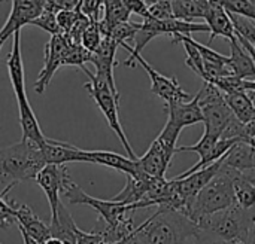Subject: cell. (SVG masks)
<instances>
[{"instance_id": "obj_28", "label": "cell", "mask_w": 255, "mask_h": 244, "mask_svg": "<svg viewBox=\"0 0 255 244\" xmlns=\"http://www.w3.org/2000/svg\"><path fill=\"white\" fill-rule=\"evenodd\" d=\"M224 165V164H223ZM226 167V165H224ZM233 179V189H235V203L245 209V210H253L255 209V185L248 182L241 176L239 171L226 167Z\"/></svg>"}, {"instance_id": "obj_41", "label": "cell", "mask_w": 255, "mask_h": 244, "mask_svg": "<svg viewBox=\"0 0 255 244\" xmlns=\"http://www.w3.org/2000/svg\"><path fill=\"white\" fill-rule=\"evenodd\" d=\"M21 231V230H19ZM21 237H22V242H24V244H39V243H36L31 237H28L24 231H21Z\"/></svg>"}, {"instance_id": "obj_36", "label": "cell", "mask_w": 255, "mask_h": 244, "mask_svg": "<svg viewBox=\"0 0 255 244\" xmlns=\"http://www.w3.org/2000/svg\"><path fill=\"white\" fill-rule=\"evenodd\" d=\"M81 15H82V12L79 9H67V10L57 12L55 16H57V22L60 25L61 33H64V34L70 33V30L75 27V24L78 22Z\"/></svg>"}, {"instance_id": "obj_29", "label": "cell", "mask_w": 255, "mask_h": 244, "mask_svg": "<svg viewBox=\"0 0 255 244\" xmlns=\"http://www.w3.org/2000/svg\"><path fill=\"white\" fill-rule=\"evenodd\" d=\"M182 128H179L178 125H175L173 122L167 121L164 128L161 130V133L157 136V142L161 145V148L166 151V154L169 157L173 158V155L176 154V142L179 139V134H181Z\"/></svg>"}, {"instance_id": "obj_42", "label": "cell", "mask_w": 255, "mask_h": 244, "mask_svg": "<svg viewBox=\"0 0 255 244\" xmlns=\"http://www.w3.org/2000/svg\"><path fill=\"white\" fill-rule=\"evenodd\" d=\"M211 6H215V7H224V3L226 0H208Z\"/></svg>"}, {"instance_id": "obj_7", "label": "cell", "mask_w": 255, "mask_h": 244, "mask_svg": "<svg viewBox=\"0 0 255 244\" xmlns=\"http://www.w3.org/2000/svg\"><path fill=\"white\" fill-rule=\"evenodd\" d=\"M72 39L61 33V34H55V36H51L49 42L46 43L45 46V63H43V67L39 73V78L37 81L34 82V92L37 94H43L45 89L48 88L52 76L55 75V72L64 66V60H66V55L72 46Z\"/></svg>"}, {"instance_id": "obj_23", "label": "cell", "mask_w": 255, "mask_h": 244, "mask_svg": "<svg viewBox=\"0 0 255 244\" xmlns=\"http://www.w3.org/2000/svg\"><path fill=\"white\" fill-rule=\"evenodd\" d=\"M205 21H206L205 24L209 27V33H211L209 43L218 36L226 37L229 40H232L235 37V27L229 16V12L224 7L211 6L209 10L206 12Z\"/></svg>"}, {"instance_id": "obj_14", "label": "cell", "mask_w": 255, "mask_h": 244, "mask_svg": "<svg viewBox=\"0 0 255 244\" xmlns=\"http://www.w3.org/2000/svg\"><path fill=\"white\" fill-rule=\"evenodd\" d=\"M15 219L18 228L31 237L36 243L43 244L48 239H51L49 227L42 222L27 204H18L15 201Z\"/></svg>"}, {"instance_id": "obj_37", "label": "cell", "mask_w": 255, "mask_h": 244, "mask_svg": "<svg viewBox=\"0 0 255 244\" xmlns=\"http://www.w3.org/2000/svg\"><path fill=\"white\" fill-rule=\"evenodd\" d=\"M148 16L158 19V21H166V19H173V12H172V4L170 1H158L152 6L148 7Z\"/></svg>"}, {"instance_id": "obj_33", "label": "cell", "mask_w": 255, "mask_h": 244, "mask_svg": "<svg viewBox=\"0 0 255 244\" xmlns=\"http://www.w3.org/2000/svg\"><path fill=\"white\" fill-rule=\"evenodd\" d=\"M90 58H91V52H88L79 43H72V46L66 55L64 66H76L82 70L85 67V64L90 63Z\"/></svg>"}, {"instance_id": "obj_11", "label": "cell", "mask_w": 255, "mask_h": 244, "mask_svg": "<svg viewBox=\"0 0 255 244\" xmlns=\"http://www.w3.org/2000/svg\"><path fill=\"white\" fill-rule=\"evenodd\" d=\"M117 49H118V43L109 37H105L102 40L100 46L94 52H91L90 63L94 64L96 75L100 76L102 79H105L109 83V86L118 92L117 85H115V79H114V67L117 66V61H115Z\"/></svg>"}, {"instance_id": "obj_8", "label": "cell", "mask_w": 255, "mask_h": 244, "mask_svg": "<svg viewBox=\"0 0 255 244\" xmlns=\"http://www.w3.org/2000/svg\"><path fill=\"white\" fill-rule=\"evenodd\" d=\"M45 10V0H12V10L6 24L0 30L3 39H9L22 25L31 24Z\"/></svg>"}, {"instance_id": "obj_38", "label": "cell", "mask_w": 255, "mask_h": 244, "mask_svg": "<svg viewBox=\"0 0 255 244\" xmlns=\"http://www.w3.org/2000/svg\"><path fill=\"white\" fill-rule=\"evenodd\" d=\"M103 9V0H81L79 10L91 21H100L99 15Z\"/></svg>"}, {"instance_id": "obj_18", "label": "cell", "mask_w": 255, "mask_h": 244, "mask_svg": "<svg viewBox=\"0 0 255 244\" xmlns=\"http://www.w3.org/2000/svg\"><path fill=\"white\" fill-rule=\"evenodd\" d=\"M87 155L90 158V164H99L105 165L114 170H118L127 176L137 177L142 173L139 171L136 160H131L128 157L111 152V151H87Z\"/></svg>"}, {"instance_id": "obj_32", "label": "cell", "mask_w": 255, "mask_h": 244, "mask_svg": "<svg viewBox=\"0 0 255 244\" xmlns=\"http://www.w3.org/2000/svg\"><path fill=\"white\" fill-rule=\"evenodd\" d=\"M105 39L102 30H100V25H99V21H91L88 24V27L84 30L82 36H81V45L88 51V52H94L102 40Z\"/></svg>"}, {"instance_id": "obj_40", "label": "cell", "mask_w": 255, "mask_h": 244, "mask_svg": "<svg viewBox=\"0 0 255 244\" xmlns=\"http://www.w3.org/2000/svg\"><path fill=\"white\" fill-rule=\"evenodd\" d=\"M247 139H255V116L245 124V140Z\"/></svg>"}, {"instance_id": "obj_27", "label": "cell", "mask_w": 255, "mask_h": 244, "mask_svg": "<svg viewBox=\"0 0 255 244\" xmlns=\"http://www.w3.org/2000/svg\"><path fill=\"white\" fill-rule=\"evenodd\" d=\"M103 10H105V18L99 21V25L105 37L108 36V33L114 25L130 21L131 12L123 3V0H103Z\"/></svg>"}, {"instance_id": "obj_22", "label": "cell", "mask_w": 255, "mask_h": 244, "mask_svg": "<svg viewBox=\"0 0 255 244\" xmlns=\"http://www.w3.org/2000/svg\"><path fill=\"white\" fill-rule=\"evenodd\" d=\"M154 179L155 177H149L146 174H140L137 177L127 176V183L124 189L112 200L126 206H136V209L139 210V204L143 201L145 195L148 194Z\"/></svg>"}, {"instance_id": "obj_31", "label": "cell", "mask_w": 255, "mask_h": 244, "mask_svg": "<svg viewBox=\"0 0 255 244\" xmlns=\"http://www.w3.org/2000/svg\"><path fill=\"white\" fill-rule=\"evenodd\" d=\"M12 186H6L0 194V230H6L12 225H16L15 219V200H7L6 195Z\"/></svg>"}, {"instance_id": "obj_17", "label": "cell", "mask_w": 255, "mask_h": 244, "mask_svg": "<svg viewBox=\"0 0 255 244\" xmlns=\"http://www.w3.org/2000/svg\"><path fill=\"white\" fill-rule=\"evenodd\" d=\"M203 113V124H205V131L211 133L217 137L221 139L223 133L226 128L230 125V122L236 118L230 107L226 104V101L208 104L202 107Z\"/></svg>"}, {"instance_id": "obj_13", "label": "cell", "mask_w": 255, "mask_h": 244, "mask_svg": "<svg viewBox=\"0 0 255 244\" xmlns=\"http://www.w3.org/2000/svg\"><path fill=\"white\" fill-rule=\"evenodd\" d=\"M136 163L142 174H146L155 179H164L166 171L172 163V157H169L166 151L161 148V145L157 140H154L149 149L145 152V155L137 158Z\"/></svg>"}, {"instance_id": "obj_16", "label": "cell", "mask_w": 255, "mask_h": 244, "mask_svg": "<svg viewBox=\"0 0 255 244\" xmlns=\"http://www.w3.org/2000/svg\"><path fill=\"white\" fill-rule=\"evenodd\" d=\"M13 45L12 51L7 55L6 67L9 73V79L15 92V97L25 95V76H24V66H22V55H21V30L13 31Z\"/></svg>"}, {"instance_id": "obj_12", "label": "cell", "mask_w": 255, "mask_h": 244, "mask_svg": "<svg viewBox=\"0 0 255 244\" xmlns=\"http://www.w3.org/2000/svg\"><path fill=\"white\" fill-rule=\"evenodd\" d=\"M223 163H224V157L220 158L218 161H215L214 164L196 171V173H191L182 179H175L178 182V188H179V192L182 195V198L185 200V203L188 204V201H191L217 174L218 171L221 170L223 167Z\"/></svg>"}, {"instance_id": "obj_3", "label": "cell", "mask_w": 255, "mask_h": 244, "mask_svg": "<svg viewBox=\"0 0 255 244\" xmlns=\"http://www.w3.org/2000/svg\"><path fill=\"white\" fill-rule=\"evenodd\" d=\"M233 204H236L233 179L229 170L223 165L218 174L191 201H188L182 215L197 225L206 216L223 212Z\"/></svg>"}, {"instance_id": "obj_10", "label": "cell", "mask_w": 255, "mask_h": 244, "mask_svg": "<svg viewBox=\"0 0 255 244\" xmlns=\"http://www.w3.org/2000/svg\"><path fill=\"white\" fill-rule=\"evenodd\" d=\"M45 164L66 165L69 163H90L87 151L79 149L66 142H58L52 139H46V142L40 146Z\"/></svg>"}, {"instance_id": "obj_30", "label": "cell", "mask_w": 255, "mask_h": 244, "mask_svg": "<svg viewBox=\"0 0 255 244\" xmlns=\"http://www.w3.org/2000/svg\"><path fill=\"white\" fill-rule=\"evenodd\" d=\"M139 28H140V22H131V21L120 22L111 28V31L108 33L106 37L112 39L114 42L118 43V46H121V45L127 43L128 40H133L134 34L137 33Z\"/></svg>"}, {"instance_id": "obj_4", "label": "cell", "mask_w": 255, "mask_h": 244, "mask_svg": "<svg viewBox=\"0 0 255 244\" xmlns=\"http://www.w3.org/2000/svg\"><path fill=\"white\" fill-rule=\"evenodd\" d=\"M82 72H85V75L90 79L84 86L88 89V92L93 97L94 103L97 104V107L103 113L105 119L108 121V125L111 127V130L117 134V137L123 143V146H124L128 158L137 160V157H136V154H134V151H133L128 139H127V136H126V133L123 130L121 121H120V107H118L120 92L114 91L105 79H102L96 73L90 72L87 67H84Z\"/></svg>"}, {"instance_id": "obj_43", "label": "cell", "mask_w": 255, "mask_h": 244, "mask_svg": "<svg viewBox=\"0 0 255 244\" xmlns=\"http://www.w3.org/2000/svg\"><path fill=\"white\" fill-rule=\"evenodd\" d=\"M43 244H64L61 240H58V239H55V237H51V239H48L46 242Z\"/></svg>"}, {"instance_id": "obj_46", "label": "cell", "mask_w": 255, "mask_h": 244, "mask_svg": "<svg viewBox=\"0 0 255 244\" xmlns=\"http://www.w3.org/2000/svg\"><path fill=\"white\" fill-rule=\"evenodd\" d=\"M124 242H126V240H123V242H120V243H111V244H124Z\"/></svg>"}, {"instance_id": "obj_1", "label": "cell", "mask_w": 255, "mask_h": 244, "mask_svg": "<svg viewBox=\"0 0 255 244\" xmlns=\"http://www.w3.org/2000/svg\"><path fill=\"white\" fill-rule=\"evenodd\" d=\"M199 227L185 215L157 209L126 239L124 244H196Z\"/></svg>"}, {"instance_id": "obj_48", "label": "cell", "mask_w": 255, "mask_h": 244, "mask_svg": "<svg viewBox=\"0 0 255 244\" xmlns=\"http://www.w3.org/2000/svg\"><path fill=\"white\" fill-rule=\"evenodd\" d=\"M0 1H3V0H0Z\"/></svg>"}, {"instance_id": "obj_35", "label": "cell", "mask_w": 255, "mask_h": 244, "mask_svg": "<svg viewBox=\"0 0 255 244\" xmlns=\"http://www.w3.org/2000/svg\"><path fill=\"white\" fill-rule=\"evenodd\" d=\"M30 25H37L39 28L48 31L51 36H55V34H61V30H60V25L57 22V16L54 12L51 10H43Z\"/></svg>"}, {"instance_id": "obj_26", "label": "cell", "mask_w": 255, "mask_h": 244, "mask_svg": "<svg viewBox=\"0 0 255 244\" xmlns=\"http://www.w3.org/2000/svg\"><path fill=\"white\" fill-rule=\"evenodd\" d=\"M170 4L173 18L181 21L205 19L206 12L211 7L208 0H172Z\"/></svg>"}, {"instance_id": "obj_20", "label": "cell", "mask_w": 255, "mask_h": 244, "mask_svg": "<svg viewBox=\"0 0 255 244\" xmlns=\"http://www.w3.org/2000/svg\"><path fill=\"white\" fill-rule=\"evenodd\" d=\"M16 101H18V118H19V125L22 130V139H28L42 146L48 137L43 134V131L39 125V121L28 103L27 94L16 97Z\"/></svg>"}, {"instance_id": "obj_47", "label": "cell", "mask_w": 255, "mask_h": 244, "mask_svg": "<svg viewBox=\"0 0 255 244\" xmlns=\"http://www.w3.org/2000/svg\"><path fill=\"white\" fill-rule=\"evenodd\" d=\"M250 1H251V3H253V4L255 6V0H250Z\"/></svg>"}, {"instance_id": "obj_5", "label": "cell", "mask_w": 255, "mask_h": 244, "mask_svg": "<svg viewBox=\"0 0 255 244\" xmlns=\"http://www.w3.org/2000/svg\"><path fill=\"white\" fill-rule=\"evenodd\" d=\"M197 227L209 231L218 239L230 243L239 237L248 236L255 230V209L245 210L238 204L202 219Z\"/></svg>"}, {"instance_id": "obj_21", "label": "cell", "mask_w": 255, "mask_h": 244, "mask_svg": "<svg viewBox=\"0 0 255 244\" xmlns=\"http://www.w3.org/2000/svg\"><path fill=\"white\" fill-rule=\"evenodd\" d=\"M229 69L233 76L250 81L255 79V64L251 55L241 45L236 36L230 40V55H229Z\"/></svg>"}, {"instance_id": "obj_19", "label": "cell", "mask_w": 255, "mask_h": 244, "mask_svg": "<svg viewBox=\"0 0 255 244\" xmlns=\"http://www.w3.org/2000/svg\"><path fill=\"white\" fill-rule=\"evenodd\" d=\"M167 116L170 122L178 125L179 128H185L199 122H203V113L199 106V98L197 95L193 97L190 101H182V103H175L164 106Z\"/></svg>"}, {"instance_id": "obj_6", "label": "cell", "mask_w": 255, "mask_h": 244, "mask_svg": "<svg viewBox=\"0 0 255 244\" xmlns=\"http://www.w3.org/2000/svg\"><path fill=\"white\" fill-rule=\"evenodd\" d=\"M136 63H139L143 67V70L148 73L149 81H151V92L158 95L164 101V106L193 100V97L181 88L175 76L169 78V76L158 73L140 54H130V57L124 61V66L134 67Z\"/></svg>"}, {"instance_id": "obj_34", "label": "cell", "mask_w": 255, "mask_h": 244, "mask_svg": "<svg viewBox=\"0 0 255 244\" xmlns=\"http://www.w3.org/2000/svg\"><path fill=\"white\" fill-rule=\"evenodd\" d=\"M224 9L230 13L250 18L255 22V6L250 0H226Z\"/></svg>"}, {"instance_id": "obj_25", "label": "cell", "mask_w": 255, "mask_h": 244, "mask_svg": "<svg viewBox=\"0 0 255 244\" xmlns=\"http://www.w3.org/2000/svg\"><path fill=\"white\" fill-rule=\"evenodd\" d=\"M255 92L248 94V91H236L232 94H224V101L233 112V115L242 122L248 124L255 116L254 104Z\"/></svg>"}, {"instance_id": "obj_39", "label": "cell", "mask_w": 255, "mask_h": 244, "mask_svg": "<svg viewBox=\"0 0 255 244\" xmlns=\"http://www.w3.org/2000/svg\"><path fill=\"white\" fill-rule=\"evenodd\" d=\"M196 244H229L227 242L218 239L217 236H214L212 233L209 231H205V230H200L199 228V234H197V240Z\"/></svg>"}, {"instance_id": "obj_45", "label": "cell", "mask_w": 255, "mask_h": 244, "mask_svg": "<svg viewBox=\"0 0 255 244\" xmlns=\"http://www.w3.org/2000/svg\"><path fill=\"white\" fill-rule=\"evenodd\" d=\"M6 42V39H3L1 36H0V49H1V46H3V43Z\"/></svg>"}, {"instance_id": "obj_2", "label": "cell", "mask_w": 255, "mask_h": 244, "mask_svg": "<svg viewBox=\"0 0 255 244\" xmlns=\"http://www.w3.org/2000/svg\"><path fill=\"white\" fill-rule=\"evenodd\" d=\"M40 145L28 139L0 148V183L15 186L24 180H34L36 174L45 167Z\"/></svg>"}, {"instance_id": "obj_44", "label": "cell", "mask_w": 255, "mask_h": 244, "mask_svg": "<svg viewBox=\"0 0 255 244\" xmlns=\"http://www.w3.org/2000/svg\"><path fill=\"white\" fill-rule=\"evenodd\" d=\"M244 142H248L253 148H255V139H247V140H244Z\"/></svg>"}, {"instance_id": "obj_24", "label": "cell", "mask_w": 255, "mask_h": 244, "mask_svg": "<svg viewBox=\"0 0 255 244\" xmlns=\"http://www.w3.org/2000/svg\"><path fill=\"white\" fill-rule=\"evenodd\" d=\"M224 165L236 171L255 170V148L248 142L236 143L224 157Z\"/></svg>"}, {"instance_id": "obj_15", "label": "cell", "mask_w": 255, "mask_h": 244, "mask_svg": "<svg viewBox=\"0 0 255 244\" xmlns=\"http://www.w3.org/2000/svg\"><path fill=\"white\" fill-rule=\"evenodd\" d=\"M49 233L51 237L61 240L64 244H78V237L81 234V228L75 224L72 215L64 207L63 203L58 204L54 215H51L49 222Z\"/></svg>"}, {"instance_id": "obj_9", "label": "cell", "mask_w": 255, "mask_h": 244, "mask_svg": "<svg viewBox=\"0 0 255 244\" xmlns=\"http://www.w3.org/2000/svg\"><path fill=\"white\" fill-rule=\"evenodd\" d=\"M67 177H69L67 165H55V164H46L34 177L36 183L42 188V191L45 192V195L48 198L51 215L55 213L58 204L61 203V200H60L61 189H63V183Z\"/></svg>"}]
</instances>
